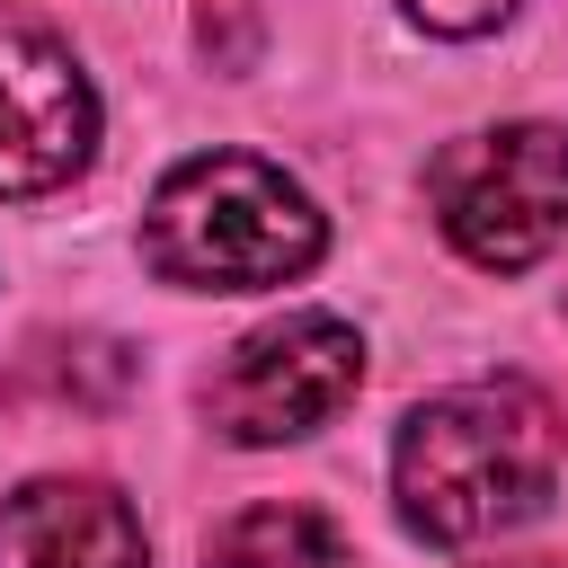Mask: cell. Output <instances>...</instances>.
Here are the masks:
<instances>
[{"label": "cell", "instance_id": "7", "mask_svg": "<svg viewBox=\"0 0 568 568\" xmlns=\"http://www.w3.org/2000/svg\"><path fill=\"white\" fill-rule=\"evenodd\" d=\"M204 568H337V532L320 506H248L204 541Z\"/></svg>", "mask_w": 568, "mask_h": 568}, {"label": "cell", "instance_id": "8", "mask_svg": "<svg viewBox=\"0 0 568 568\" xmlns=\"http://www.w3.org/2000/svg\"><path fill=\"white\" fill-rule=\"evenodd\" d=\"M408 18L426 36H488L497 18H515V0H408Z\"/></svg>", "mask_w": 568, "mask_h": 568}, {"label": "cell", "instance_id": "5", "mask_svg": "<svg viewBox=\"0 0 568 568\" xmlns=\"http://www.w3.org/2000/svg\"><path fill=\"white\" fill-rule=\"evenodd\" d=\"M98 151V89L53 27L0 18V195H53Z\"/></svg>", "mask_w": 568, "mask_h": 568}, {"label": "cell", "instance_id": "6", "mask_svg": "<svg viewBox=\"0 0 568 568\" xmlns=\"http://www.w3.org/2000/svg\"><path fill=\"white\" fill-rule=\"evenodd\" d=\"M0 568H151V541L106 479H27L0 506Z\"/></svg>", "mask_w": 568, "mask_h": 568}, {"label": "cell", "instance_id": "4", "mask_svg": "<svg viewBox=\"0 0 568 568\" xmlns=\"http://www.w3.org/2000/svg\"><path fill=\"white\" fill-rule=\"evenodd\" d=\"M355 382H364V337L337 311H284L213 364L204 417L231 444H293V435L328 426L355 399Z\"/></svg>", "mask_w": 568, "mask_h": 568}, {"label": "cell", "instance_id": "2", "mask_svg": "<svg viewBox=\"0 0 568 568\" xmlns=\"http://www.w3.org/2000/svg\"><path fill=\"white\" fill-rule=\"evenodd\" d=\"M328 248L320 204L257 151H195L151 186L142 257L160 284L186 293H266L311 275Z\"/></svg>", "mask_w": 568, "mask_h": 568}, {"label": "cell", "instance_id": "3", "mask_svg": "<svg viewBox=\"0 0 568 568\" xmlns=\"http://www.w3.org/2000/svg\"><path fill=\"white\" fill-rule=\"evenodd\" d=\"M426 204L435 231L488 266V275H524L559 248L568 231V124H488L435 151L426 169Z\"/></svg>", "mask_w": 568, "mask_h": 568}, {"label": "cell", "instance_id": "1", "mask_svg": "<svg viewBox=\"0 0 568 568\" xmlns=\"http://www.w3.org/2000/svg\"><path fill=\"white\" fill-rule=\"evenodd\" d=\"M559 479V417L524 382H462L408 408L390 444V497L399 524L435 550H470L515 532L524 515L550 506Z\"/></svg>", "mask_w": 568, "mask_h": 568}, {"label": "cell", "instance_id": "9", "mask_svg": "<svg viewBox=\"0 0 568 568\" xmlns=\"http://www.w3.org/2000/svg\"><path fill=\"white\" fill-rule=\"evenodd\" d=\"M497 568H568V559H497Z\"/></svg>", "mask_w": 568, "mask_h": 568}]
</instances>
